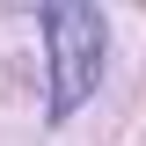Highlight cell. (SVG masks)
Wrapping results in <instances>:
<instances>
[{
	"mask_svg": "<svg viewBox=\"0 0 146 146\" xmlns=\"http://www.w3.org/2000/svg\"><path fill=\"white\" fill-rule=\"evenodd\" d=\"M44 36H51V117H73V110L95 95V80H102V15L95 7H80V0H58V7H44Z\"/></svg>",
	"mask_w": 146,
	"mask_h": 146,
	"instance_id": "1",
	"label": "cell"
}]
</instances>
